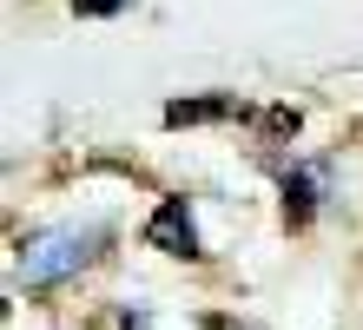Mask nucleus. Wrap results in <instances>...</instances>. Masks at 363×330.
Returning <instances> with one entry per match:
<instances>
[{
	"mask_svg": "<svg viewBox=\"0 0 363 330\" xmlns=\"http://www.w3.org/2000/svg\"><path fill=\"white\" fill-rule=\"evenodd\" d=\"M106 245V225H60V231H33L20 238V277L33 284V291H47V284L73 277L79 264H93V251Z\"/></svg>",
	"mask_w": 363,
	"mask_h": 330,
	"instance_id": "obj_1",
	"label": "nucleus"
},
{
	"mask_svg": "<svg viewBox=\"0 0 363 330\" xmlns=\"http://www.w3.org/2000/svg\"><path fill=\"white\" fill-rule=\"evenodd\" d=\"M145 245L152 251H165V258H205V245H199V225H191V198H159V211L145 218Z\"/></svg>",
	"mask_w": 363,
	"mask_h": 330,
	"instance_id": "obj_2",
	"label": "nucleus"
},
{
	"mask_svg": "<svg viewBox=\"0 0 363 330\" xmlns=\"http://www.w3.org/2000/svg\"><path fill=\"white\" fill-rule=\"evenodd\" d=\"M277 192H284V218H291V225H304V218H317V205L330 198V165L297 159V165L277 172Z\"/></svg>",
	"mask_w": 363,
	"mask_h": 330,
	"instance_id": "obj_3",
	"label": "nucleus"
},
{
	"mask_svg": "<svg viewBox=\"0 0 363 330\" xmlns=\"http://www.w3.org/2000/svg\"><path fill=\"white\" fill-rule=\"evenodd\" d=\"M218 119H245L238 93H205V99H172L165 106V126H218Z\"/></svg>",
	"mask_w": 363,
	"mask_h": 330,
	"instance_id": "obj_4",
	"label": "nucleus"
},
{
	"mask_svg": "<svg viewBox=\"0 0 363 330\" xmlns=\"http://www.w3.org/2000/svg\"><path fill=\"white\" fill-rule=\"evenodd\" d=\"M125 7H133V0H73V13H86V20H113Z\"/></svg>",
	"mask_w": 363,
	"mask_h": 330,
	"instance_id": "obj_5",
	"label": "nucleus"
},
{
	"mask_svg": "<svg viewBox=\"0 0 363 330\" xmlns=\"http://www.w3.org/2000/svg\"><path fill=\"white\" fill-rule=\"evenodd\" d=\"M205 330H251V324H238V317H205Z\"/></svg>",
	"mask_w": 363,
	"mask_h": 330,
	"instance_id": "obj_6",
	"label": "nucleus"
}]
</instances>
